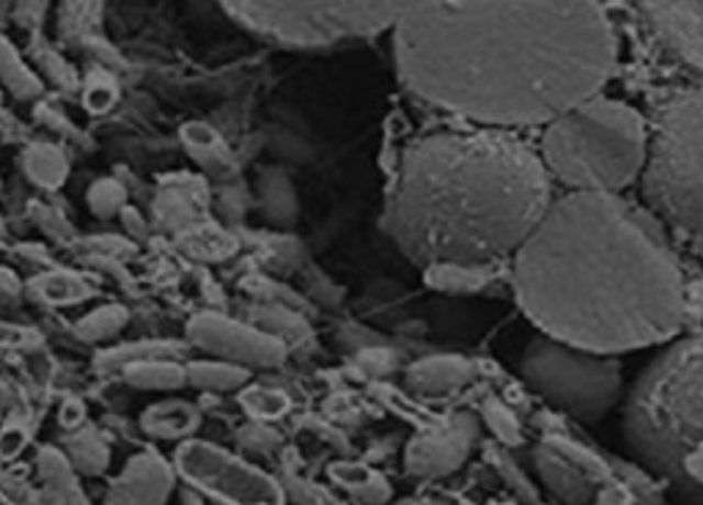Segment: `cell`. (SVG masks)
Returning <instances> with one entry per match:
<instances>
[{"label":"cell","instance_id":"1","mask_svg":"<svg viewBox=\"0 0 703 505\" xmlns=\"http://www.w3.org/2000/svg\"><path fill=\"white\" fill-rule=\"evenodd\" d=\"M393 31L404 86L487 126L547 124L615 66L596 0H410Z\"/></svg>","mask_w":703,"mask_h":505},{"label":"cell","instance_id":"2","mask_svg":"<svg viewBox=\"0 0 703 505\" xmlns=\"http://www.w3.org/2000/svg\"><path fill=\"white\" fill-rule=\"evenodd\" d=\"M514 291L544 335L618 355L679 333L684 280L657 231L613 192H569L514 252Z\"/></svg>","mask_w":703,"mask_h":505},{"label":"cell","instance_id":"3","mask_svg":"<svg viewBox=\"0 0 703 505\" xmlns=\"http://www.w3.org/2000/svg\"><path fill=\"white\" fill-rule=\"evenodd\" d=\"M553 203L542 154L498 130L434 132L401 159L384 225L423 267L514 256Z\"/></svg>","mask_w":703,"mask_h":505},{"label":"cell","instance_id":"4","mask_svg":"<svg viewBox=\"0 0 703 505\" xmlns=\"http://www.w3.org/2000/svg\"><path fill=\"white\" fill-rule=\"evenodd\" d=\"M632 453L703 503V335L654 357L624 399Z\"/></svg>","mask_w":703,"mask_h":505},{"label":"cell","instance_id":"5","mask_svg":"<svg viewBox=\"0 0 703 505\" xmlns=\"http://www.w3.org/2000/svg\"><path fill=\"white\" fill-rule=\"evenodd\" d=\"M651 130L632 104L593 97L571 104L542 137V162L569 192H613L629 187L646 170Z\"/></svg>","mask_w":703,"mask_h":505},{"label":"cell","instance_id":"6","mask_svg":"<svg viewBox=\"0 0 703 505\" xmlns=\"http://www.w3.org/2000/svg\"><path fill=\"white\" fill-rule=\"evenodd\" d=\"M640 187L659 217L703 239V91L665 108Z\"/></svg>","mask_w":703,"mask_h":505},{"label":"cell","instance_id":"7","mask_svg":"<svg viewBox=\"0 0 703 505\" xmlns=\"http://www.w3.org/2000/svg\"><path fill=\"white\" fill-rule=\"evenodd\" d=\"M250 31L294 47H324L393 27L410 0H220Z\"/></svg>","mask_w":703,"mask_h":505},{"label":"cell","instance_id":"8","mask_svg":"<svg viewBox=\"0 0 703 505\" xmlns=\"http://www.w3.org/2000/svg\"><path fill=\"white\" fill-rule=\"evenodd\" d=\"M520 377L533 393L582 423H599L621 401L624 379L613 355L536 335L520 357Z\"/></svg>","mask_w":703,"mask_h":505},{"label":"cell","instance_id":"9","mask_svg":"<svg viewBox=\"0 0 703 505\" xmlns=\"http://www.w3.org/2000/svg\"><path fill=\"white\" fill-rule=\"evenodd\" d=\"M181 475L212 497L228 505H283V489L264 472L207 442H187L179 448Z\"/></svg>","mask_w":703,"mask_h":505},{"label":"cell","instance_id":"10","mask_svg":"<svg viewBox=\"0 0 703 505\" xmlns=\"http://www.w3.org/2000/svg\"><path fill=\"white\" fill-rule=\"evenodd\" d=\"M187 335L201 349L236 362H253V366L269 368L280 366L286 357V346L278 335L228 322L217 313H201V316L192 318L187 324Z\"/></svg>","mask_w":703,"mask_h":505},{"label":"cell","instance_id":"11","mask_svg":"<svg viewBox=\"0 0 703 505\" xmlns=\"http://www.w3.org/2000/svg\"><path fill=\"white\" fill-rule=\"evenodd\" d=\"M665 47L703 75V0H640Z\"/></svg>","mask_w":703,"mask_h":505},{"label":"cell","instance_id":"12","mask_svg":"<svg viewBox=\"0 0 703 505\" xmlns=\"http://www.w3.org/2000/svg\"><path fill=\"white\" fill-rule=\"evenodd\" d=\"M168 483V470L157 459H137L113 489L108 505H159Z\"/></svg>","mask_w":703,"mask_h":505},{"label":"cell","instance_id":"13","mask_svg":"<svg viewBox=\"0 0 703 505\" xmlns=\"http://www.w3.org/2000/svg\"><path fill=\"white\" fill-rule=\"evenodd\" d=\"M465 445H467V428H454L448 431L445 437H432V439H421V442L412 445L410 456V467L421 475H437V472L448 470L454 467L456 461L461 459L465 453Z\"/></svg>","mask_w":703,"mask_h":505},{"label":"cell","instance_id":"14","mask_svg":"<svg viewBox=\"0 0 703 505\" xmlns=\"http://www.w3.org/2000/svg\"><path fill=\"white\" fill-rule=\"evenodd\" d=\"M470 377V366L454 357H432L410 368V384L421 393H448Z\"/></svg>","mask_w":703,"mask_h":505},{"label":"cell","instance_id":"15","mask_svg":"<svg viewBox=\"0 0 703 505\" xmlns=\"http://www.w3.org/2000/svg\"><path fill=\"white\" fill-rule=\"evenodd\" d=\"M31 291L47 305H71V302L88 300L93 294V285L82 274L60 269V272H47L33 278Z\"/></svg>","mask_w":703,"mask_h":505},{"label":"cell","instance_id":"16","mask_svg":"<svg viewBox=\"0 0 703 505\" xmlns=\"http://www.w3.org/2000/svg\"><path fill=\"white\" fill-rule=\"evenodd\" d=\"M25 170L38 187L55 190V187L64 184L66 179V159L55 146L36 143V146H31L25 152Z\"/></svg>","mask_w":703,"mask_h":505},{"label":"cell","instance_id":"17","mask_svg":"<svg viewBox=\"0 0 703 505\" xmlns=\"http://www.w3.org/2000/svg\"><path fill=\"white\" fill-rule=\"evenodd\" d=\"M196 426V412L192 406L170 401V404H157L143 415V428L154 437H179Z\"/></svg>","mask_w":703,"mask_h":505},{"label":"cell","instance_id":"18","mask_svg":"<svg viewBox=\"0 0 703 505\" xmlns=\"http://www.w3.org/2000/svg\"><path fill=\"white\" fill-rule=\"evenodd\" d=\"M126 382L135 384V388H146V390H168V388H179L187 379L185 368L174 366V362H163V360H143V362H132V366L124 368Z\"/></svg>","mask_w":703,"mask_h":505},{"label":"cell","instance_id":"19","mask_svg":"<svg viewBox=\"0 0 703 505\" xmlns=\"http://www.w3.org/2000/svg\"><path fill=\"white\" fill-rule=\"evenodd\" d=\"M187 250L196 258H203V261H220V258L231 256L236 250L234 236L220 231L217 225H201V228H190L185 236Z\"/></svg>","mask_w":703,"mask_h":505},{"label":"cell","instance_id":"20","mask_svg":"<svg viewBox=\"0 0 703 505\" xmlns=\"http://www.w3.org/2000/svg\"><path fill=\"white\" fill-rule=\"evenodd\" d=\"M330 475H333L335 483L355 492L357 497L371 500V503H379V500L388 497V486L362 464H335L333 470H330Z\"/></svg>","mask_w":703,"mask_h":505},{"label":"cell","instance_id":"21","mask_svg":"<svg viewBox=\"0 0 703 505\" xmlns=\"http://www.w3.org/2000/svg\"><path fill=\"white\" fill-rule=\"evenodd\" d=\"M187 379L196 388L209 390H231L247 379V373L236 366H225V362H192L187 368Z\"/></svg>","mask_w":703,"mask_h":505},{"label":"cell","instance_id":"22","mask_svg":"<svg viewBox=\"0 0 703 505\" xmlns=\"http://www.w3.org/2000/svg\"><path fill=\"white\" fill-rule=\"evenodd\" d=\"M126 324V311L121 305H104L99 311L88 313L80 324L75 327V333L80 335L82 340H102L110 338V335L119 333Z\"/></svg>","mask_w":703,"mask_h":505},{"label":"cell","instance_id":"23","mask_svg":"<svg viewBox=\"0 0 703 505\" xmlns=\"http://www.w3.org/2000/svg\"><path fill=\"white\" fill-rule=\"evenodd\" d=\"M170 351H176V349H174V346H168V344L124 346V349L104 351L102 357H97V368H99V371H115V368H126V366H132V362L159 360V357L170 355Z\"/></svg>","mask_w":703,"mask_h":505},{"label":"cell","instance_id":"24","mask_svg":"<svg viewBox=\"0 0 703 505\" xmlns=\"http://www.w3.org/2000/svg\"><path fill=\"white\" fill-rule=\"evenodd\" d=\"M242 406H245L253 417L269 420V417H280L286 409H289V399H286L280 390L250 388L242 393Z\"/></svg>","mask_w":703,"mask_h":505},{"label":"cell","instance_id":"25","mask_svg":"<svg viewBox=\"0 0 703 505\" xmlns=\"http://www.w3.org/2000/svg\"><path fill=\"white\" fill-rule=\"evenodd\" d=\"M181 137H185V143L190 146V152L196 154V157L209 159V162H217V159L223 157V143H220L217 132L209 130L207 124L185 126Z\"/></svg>","mask_w":703,"mask_h":505},{"label":"cell","instance_id":"26","mask_svg":"<svg viewBox=\"0 0 703 505\" xmlns=\"http://www.w3.org/2000/svg\"><path fill=\"white\" fill-rule=\"evenodd\" d=\"M88 203H91V209L97 214H102V217H110L113 212H119L121 206H124V187L119 184V181H97V184L91 187V192H88Z\"/></svg>","mask_w":703,"mask_h":505},{"label":"cell","instance_id":"27","mask_svg":"<svg viewBox=\"0 0 703 505\" xmlns=\"http://www.w3.org/2000/svg\"><path fill=\"white\" fill-rule=\"evenodd\" d=\"M0 71H3V80L9 82L11 91L20 93V97H27V93H36L38 86L33 77H27V71L22 69L14 60V53L0 42Z\"/></svg>","mask_w":703,"mask_h":505},{"label":"cell","instance_id":"28","mask_svg":"<svg viewBox=\"0 0 703 505\" xmlns=\"http://www.w3.org/2000/svg\"><path fill=\"white\" fill-rule=\"evenodd\" d=\"M75 459L77 464L86 467V470H97V467L104 464V448L88 434V437H82L80 442L75 445Z\"/></svg>","mask_w":703,"mask_h":505},{"label":"cell","instance_id":"29","mask_svg":"<svg viewBox=\"0 0 703 505\" xmlns=\"http://www.w3.org/2000/svg\"><path fill=\"white\" fill-rule=\"evenodd\" d=\"M159 217L165 220V223L170 225H185L192 220V206L190 201H185V198L179 195H170L168 201H159Z\"/></svg>","mask_w":703,"mask_h":505},{"label":"cell","instance_id":"30","mask_svg":"<svg viewBox=\"0 0 703 505\" xmlns=\"http://www.w3.org/2000/svg\"><path fill=\"white\" fill-rule=\"evenodd\" d=\"M25 442H27L25 428L16 426V423L5 426L3 431H0V459H11V456H16L22 448H25Z\"/></svg>","mask_w":703,"mask_h":505},{"label":"cell","instance_id":"31","mask_svg":"<svg viewBox=\"0 0 703 505\" xmlns=\"http://www.w3.org/2000/svg\"><path fill=\"white\" fill-rule=\"evenodd\" d=\"M113 99H115V88L110 86V82L99 80L86 91V108L91 110V113H104V110L113 104Z\"/></svg>","mask_w":703,"mask_h":505},{"label":"cell","instance_id":"32","mask_svg":"<svg viewBox=\"0 0 703 505\" xmlns=\"http://www.w3.org/2000/svg\"><path fill=\"white\" fill-rule=\"evenodd\" d=\"M38 335L33 333V329H25V327H16V324H0V349H5V346H11V349H16V346H31L36 344Z\"/></svg>","mask_w":703,"mask_h":505},{"label":"cell","instance_id":"33","mask_svg":"<svg viewBox=\"0 0 703 505\" xmlns=\"http://www.w3.org/2000/svg\"><path fill=\"white\" fill-rule=\"evenodd\" d=\"M82 417H86V406H82L80 399L64 401V406H60V412H58L60 426H64V428H77L82 423Z\"/></svg>","mask_w":703,"mask_h":505},{"label":"cell","instance_id":"34","mask_svg":"<svg viewBox=\"0 0 703 505\" xmlns=\"http://www.w3.org/2000/svg\"><path fill=\"white\" fill-rule=\"evenodd\" d=\"M0 289H3V291H16V280L11 278V274L5 272V269H0Z\"/></svg>","mask_w":703,"mask_h":505},{"label":"cell","instance_id":"35","mask_svg":"<svg viewBox=\"0 0 703 505\" xmlns=\"http://www.w3.org/2000/svg\"><path fill=\"white\" fill-rule=\"evenodd\" d=\"M0 505H11V503H5V497H3V494H0Z\"/></svg>","mask_w":703,"mask_h":505}]
</instances>
